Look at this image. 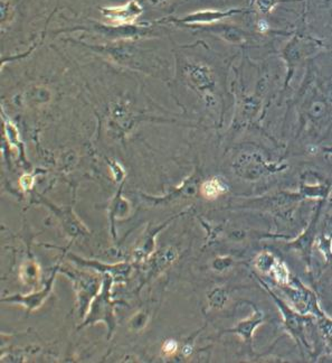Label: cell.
<instances>
[{"instance_id":"obj_1","label":"cell","mask_w":332,"mask_h":363,"mask_svg":"<svg viewBox=\"0 0 332 363\" xmlns=\"http://www.w3.org/2000/svg\"><path fill=\"white\" fill-rule=\"evenodd\" d=\"M103 16L109 19L113 25L133 24L139 16L142 14V7L137 1L133 0L125 6L118 7H106L101 9Z\"/></svg>"},{"instance_id":"obj_2","label":"cell","mask_w":332,"mask_h":363,"mask_svg":"<svg viewBox=\"0 0 332 363\" xmlns=\"http://www.w3.org/2000/svg\"><path fill=\"white\" fill-rule=\"evenodd\" d=\"M53 282H54V275L51 277V280L47 282V288H45L43 292H41V293L34 294V295H32L34 297H30V296L22 297L20 295H17L16 297L7 298V299H4V301L17 302V303L25 304V307H28L30 311L38 309V307H41V304L43 303L44 299L49 296L51 286H53Z\"/></svg>"},{"instance_id":"obj_3","label":"cell","mask_w":332,"mask_h":363,"mask_svg":"<svg viewBox=\"0 0 332 363\" xmlns=\"http://www.w3.org/2000/svg\"><path fill=\"white\" fill-rule=\"evenodd\" d=\"M240 11H199L196 14H192L190 16L184 19V22L187 23H211L216 22L219 19L225 18V17L232 16V15L238 14Z\"/></svg>"},{"instance_id":"obj_4","label":"cell","mask_w":332,"mask_h":363,"mask_svg":"<svg viewBox=\"0 0 332 363\" xmlns=\"http://www.w3.org/2000/svg\"><path fill=\"white\" fill-rule=\"evenodd\" d=\"M200 192L203 194L204 198H208V200H215L223 193L226 192V187L219 179H208L202 185Z\"/></svg>"},{"instance_id":"obj_5","label":"cell","mask_w":332,"mask_h":363,"mask_svg":"<svg viewBox=\"0 0 332 363\" xmlns=\"http://www.w3.org/2000/svg\"><path fill=\"white\" fill-rule=\"evenodd\" d=\"M278 0H257V8L263 14H269L278 5Z\"/></svg>"},{"instance_id":"obj_6","label":"cell","mask_w":332,"mask_h":363,"mask_svg":"<svg viewBox=\"0 0 332 363\" xmlns=\"http://www.w3.org/2000/svg\"><path fill=\"white\" fill-rule=\"evenodd\" d=\"M177 347H178V345L173 340H169L162 347V351H164L165 355H173L177 351Z\"/></svg>"},{"instance_id":"obj_7","label":"cell","mask_w":332,"mask_h":363,"mask_svg":"<svg viewBox=\"0 0 332 363\" xmlns=\"http://www.w3.org/2000/svg\"><path fill=\"white\" fill-rule=\"evenodd\" d=\"M32 184H34V179L30 175H28V174L23 175L22 179H20V186L23 187V190H30Z\"/></svg>"}]
</instances>
